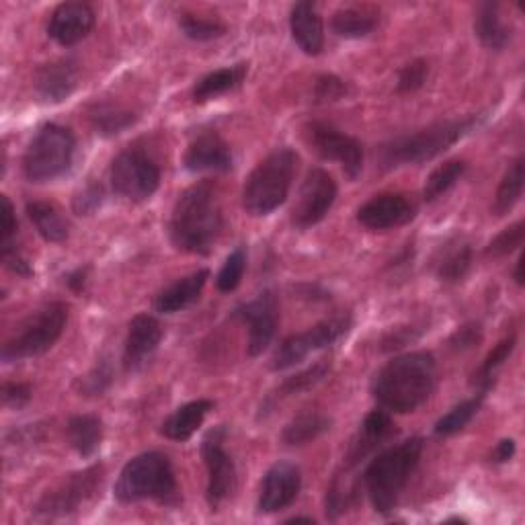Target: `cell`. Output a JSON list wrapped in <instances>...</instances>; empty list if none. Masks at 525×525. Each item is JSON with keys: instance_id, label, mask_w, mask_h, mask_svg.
I'll return each mask as SVG.
<instances>
[{"instance_id": "cell-53", "label": "cell", "mask_w": 525, "mask_h": 525, "mask_svg": "<svg viewBox=\"0 0 525 525\" xmlns=\"http://www.w3.org/2000/svg\"><path fill=\"white\" fill-rule=\"evenodd\" d=\"M515 281H517V286H523V257L517 261V267H515Z\"/></svg>"}, {"instance_id": "cell-42", "label": "cell", "mask_w": 525, "mask_h": 525, "mask_svg": "<svg viewBox=\"0 0 525 525\" xmlns=\"http://www.w3.org/2000/svg\"><path fill=\"white\" fill-rule=\"evenodd\" d=\"M429 76V64L425 60H413L398 72V93H415L419 91Z\"/></svg>"}, {"instance_id": "cell-24", "label": "cell", "mask_w": 525, "mask_h": 525, "mask_svg": "<svg viewBox=\"0 0 525 525\" xmlns=\"http://www.w3.org/2000/svg\"><path fill=\"white\" fill-rule=\"evenodd\" d=\"M394 431V423L386 411H372L361 423V431L357 439L351 443V448L347 452V466L359 464L366 458L376 446H380V441H384L390 433Z\"/></svg>"}, {"instance_id": "cell-20", "label": "cell", "mask_w": 525, "mask_h": 525, "mask_svg": "<svg viewBox=\"0 0 525 525\" xmlns=\"http://www.w3.org/2000/svg\"><path fill=\"white\" fill-rule=\"evenodd\" d=\"M78 85V64L62 58L44 64L35 74V93L44 103H62Z\"/></svg>"}, {"instance_id": "cell-32", "label": "cell", "mask_w": 525, "mask_h": 525, "mask_svg": "<svg viewBox=\"0 0 525 525\" xmlns=\"http://www.w3.org/2000/svg\"><path fill=\"white\" fill-rule=\"evenodd\" d=\"M329 429H331V419L327 415H322L318 411H306L286 425L284 433H281V441L292 448L306 446V443L314 441Z\"/></svg>"}, {"instance_id": "cell-17", "label": "cell", "mask_w": 525, "mask_h": 525, "mask_svg": "<svg viewBox=\"0 0 525 525\" xmlns=\"http://www.w3.org/2000/svg\"><path fill=\"white\" fill-rule=\"evenodd\" d=\"M415 218V206L402 193H382L372 197L357 212V222L368 230H390L405 226Z\"/></svg>"}, {"instance_id": "cell-34", "label": "cell", "mask_w": 525, "mask_h": 525, "mask_svg": "<svg viewBox=\"0 0 525 525\" xmlns=\"http://www.w3.org/2000/svg\"><path fill=\"white\" fill-rule=\"evenodd\" d=\"M523 179H525V158L519 156L515 163L507 169L493 201V214L497 218L509 214L523 193Z\"/></svg>"}, {"instance_id": "cell-13", "label": "cell", "mask_w": 525, "mask_h": 525, "mask_svg": "<svg viewBox=\"0 0 525 525\" xmlns=\"http://www.w3.org/2000/svg\"><path fill=\"white\" fill-rule=\"evenodd\" d=\"M308 144L325 160H337L341 163L345 175L353 181L363 171V146L357 138L343 134L341 130L322 124V121H312L306 126Z\"/></svg>"}, {"instance_id": "cell-11", "label": "cell", "mask_w": 525, "mask_h": 525, "mask_svg": "<svg viewBox=\"0 0 525 525\" xmlns=\"http://www.w3.org/2000/svg\"><path fill=\"white\" fill-rule=\"evenodd\" d=\"M111 185L115 193L130 201H146L160 185V171L146 152L130 148L115 156L111 165Z\"/></svg>"}, {"instance_id": "cell-30", "label": "cell", "mask_w": 525, "mask_h": 525, "mask_svg": "<svg viewBox=\"0 0 525 525\" xmlns=\"http://www.w3.org/2000/svg\"><path fill=\"white\" fill-rule=\"evenodd\" d=\"M333 31L345 39L366 37L378 27V11L372 7H345L333 15Z\"/></svg>"}, {"instance_id": "cell-54", "label": "cell", "mask_w": 525, "mask_h": 525, "mask_svg": "<svg viewBox=\"0 0 525 525\" xmlns=\"http://www.w3.org/2000/svg\"><path fill=\"white\" fill-rule=\"evenodd\" d=\"M296 521H308V523H314L312 517H294V519H290L288 523H296Z\"/></svg>"}, {"instance_id": "cell-40", "label": "cell", "mask_w": 525, "mask_h": 525, "mask_svg": "<svg viewBox=\"0 0 525 525\" xmlns=\"http://www.w3.org/2000/svg\"><path fill=\"white\" fill-rule=\"evenodd\" d=\"M179 27L193 42H210V39H218L226 33V25L218 19H206L197 15H183Z\"/></svg>"}, {"instance_id": "cell-46", "label": "cell", "mask_w": 525, "mask_h": 525, "mask_svg": "<svg viewBox=\"0 0 525 525\" xmlns=\"http://www.w3.org/2000/svg\"><path fill=\"white\" fill-rule=\"evenodd\" d=\"M347 93V85L337 76H320L314 87V101L316 103H327L337 101Z\"/></svg>"}, {"instance_id": "cell-22", "label": "cell", "mask_w": 525, "mask_h": 525, "mask_svg": "<svg viewBox=\"0 0 525 525\" xmlns=\"http://www.w3.org/2000/svg\"><path fill=\"white\" fill-rule=\"evenodd\" d=\"M290 29L298 48L308 56H318L325 48V27L314 3H298L290 15Z\"/></svg>"}, {"instance_id": "cell-26", "label": "cell", "mask_w": 525, "mask_h": 525, "mask_svg": "<svg viewBox=\"0 0 525 525\" xmlns=\"http://www.w3.org/2000/svg\"><path fill=\"white\" fill-rule=\"evenodd\" d=\"M214 409L212 400H193L177 409L163 425H160V433L167 439L173 441H187L199 427L204 423L206 415Z\"/></svg>"}, {"instance_id": "cell-43", "label": "cell", "mask_w": 525, "mask_h": 525, "mask_svg": "<svg viewBox=\"0 0 525 525\" xmlns=\"http://www.w3.org/2000/svg\"><path fill=\"white\" fill-rule=\"evenodd\" d=\"M15 234H17V218L15 208L7 195L0 197V251L15 247Z\"/></svg>"}, {"instance_id": "cell-38", "label": "cell", "mask_w": 525, "mask_h": 525, "mask_svg": "<svg viewBox=\"0 0 525 525\" xmlns=\"http://www.w3.org/2000/svg\"><path fill=\"white\" fill-rule=\"evenodd\" d=\"M329 370H331V361L322 359V361L314 363L312 368H308V370H304V372L288 378L284 384L279 386V390H277L279 394H277V396L286 398V396H294V394L306 392V390L314 388L318 382L325 380V376L329 374Z\"/></svg>"}, {"instance_id": "cell-37", "label": "cell", "mask_w": 525, "mask_h": 525, "mask_svg": "<svg viewBox=\"0 0 525 525\" xmlns=\"http://www.w3.org/2000/svg\"><path fill=\"white\" fill-rule=\"evenodd\" d=\"M513 349H515V335H509V337H505V339L487 355V359L482 361L480 370L474 374V384L478 386L480 392L487 394V392L493 388V384H495V372L509 359V355L513 353Z\"/></svg>"}, {"instance_id": "cell-16", "label": "cell", "mask_w": 525, "mask_h": 525, "mask_svg": "<svg viewBox=\"0 0 525 525\" xmlns=\"http://www.w3.org/2000/svg\"><path fill=\"white\" fill-rule=\"evenodd\" d=\"M302 489V474L300 468L292 462H277L273 464L261 482L259 493V511L261 513H277L290 507Z\"/></svg>"}, {"instance_id": "cell-29", "label": "cell", "mask_w": 525, "mask_h": 525, "mask_svg": "<svg viewBox=\"0 0 525 525\" xmlns=\"http://www.w3.org/2000/svg\"><path fill=\"white\" fill-rule=\"evenodd\" d=\"M27 216L44 240L64 242L68 238V224L56 204H50V201H29Z\"/></svg>"}, {"instance_id": "cell-39", "label": "cell", "mask_w": 525, "mask_h": 525, "mask_svg": "<svg viewBox=\"0 0 525 525\" xmlns=\"http://www.w3.org/2000/svg\"><path fill=\"white\" fill-rule=\"evenodd\" d=\"M245 269H247V251H245V247H238L228 255L226 263L222 265V269L218 273V279H216L218 290L224 294L234 292L240 286L242 275H245Z\"/></svg>"}, {"instance_id": "cell-48", "label": "cell", "mask_w": 525, "mask_h": 525, "mask_svg": "<svg viewBox=\"0 0 525 525\" xmlns=\"http://www.w3.org/2000/svg\"><path fill=\"white\" fill-rule=\"evenodd\" d=\"M31 400V386L25 382H5L3 386V402L5 407L21 409Z\"/></svg>"}, {"instance_id": "cell-36", "label": "cell", "mask_w": 525, "mask_h": 525, "mask_svg": "<svg viewBox=\"0 0 525 525\" xmlns=\"http://www.w3.org/2000/svg\"><path fill=\"white\" fill-rule=\"evenodd\" d=\"M466 173V163L464 160H448V163L439 165L425 183L423 189V197L425 201H435L437 197H441L448 189H452Z\"/></svg>"}, {"instance_id": "cell-3", "label": "cell", "mask_w": 525, "mask_h": 525, "mask_svg": "<svg viewBox=\"0 0 525 525\" xmlns=\"http://www.w3.org/2000/svg\"><path fill=\"white\" fill-rule=\"evenodd\" d=\"M484 113L468 115L462 119L437 121L415 134L398 136L380 148V163L384 169H396L402 165L429 163L435 156L450 150L456 142L468 136L484 121Z\"/></svg>"}, {"instance_id": "cell-47", "label": "cell", "mask_w": 525, "mask_h": 525, "mask_svg": "<svg viewBox=\"0 0 525 525\" xmlns=\"http://www.w3.org/2000/svg\"><path fill=\"white\" fill-rule=\"evenodd\" d=\"M480 343H482V329H480V325H476V322H470V325L460 327L450 337V347L454 351H468Z\"/></svg>"}, {"instance_id": "cell-15", "label": "cell", "mask_w": 525, "mask_h": 525, "mask_svg": "<svg viewBox=\"0 0 525 525\" xmlns=\"http://www.w3.org/2000/svg\"><path fill=\"white\" fill-rule=\"evenodd\" d=\"M245 325H249V345L251 357L261 355L275 337L277 331V298L271 290L259 294L253 302L242 304L234 312Z\"/></svg>"}, {"instance_id": "cell-9", "label": "cell", "mask_w": 525, "mask_h": 525, "mask_svg": "<svg viewBox=\"0 0 525 525\" xmlns=\"http://www.w3.org/2000/svg\"><path fill=\"white\" fill-rule=\"evenodd\" d=\"M105 470L101 464H95L91 468H85L83 472H74L68 478H64L54 491L44 495L33 509L35 519H60L74 515L80 511V507L93 501L103 487Z\"/></svg>"}, {"instance_id": "cell-45", "label": "cell", "mask_w": 525, "mask_h": 525, "mask_svg": "<svg viewBox=\"0 0 525 525\" xmlns=\"http://www.w3.org/2000/svg\"><path fill=\"white\" fill-rule=\"evenodd\" d=\"M111 378H113V374H111L109 361H101L89 376L80 380V392L87 394V396H101L109 388Z\"/></svg>"}, {"instance_id": "cell-21", "label": "cell", "mask_w": 525, "mask_h": 525, "mask_svg": "<svg viewBox=\"0 0 525 525\" xmlns=\"http://www.w3.org/2000/svg\"><path fill=\"white\" fill-rule=\"evenodd\" d=\"M183 163L191 173H228L232 169V152L216 132H206L191 142Z\"/></svg>"}, {"instance_id": "cell-50", "label": "cell", "mask_w": 525, "mask_h": 525, "mask_svg": "<svg viewBox=\"0 0 525 525\" xmlns=\"http://www.w3.org/2000/svg\"><path fill=\"white\" fill-rule=\"evenodd\" d=\"M415 333V329L411 327H402V329H396V331H392L386 339H384V349L388 351V349H400V347H405L409 341H415L419 335H413Z\"/></svg>"}, {"instance_id": "cell-6", "label": "cell", "mask_w": 525, "mask_h": 525, "mask_svg": "<svg viewBox=\"0 0 525 525\" xmlns=\"http://www.w3.org/2000/svg\"><path fill=\"white\" fill-rule=\"evenodd\" d=\"M298 154L292 148H277L255 167L242 189V208L251 216L275 212L292 189Z\"/></svg>"}, {"instance_id": "cell-4", "label": "cell", "mask_w": 525, "mask_h": 525, "mask_svg": "<svg viewBox=\"0 0 525 525\" xmlns=\"http://www.w3.org/2000/svg\"><path fill=\"white\" fill-rule=\"evenodd\" d=\"M421 452V437L407 439L382 452L363 472V484H366L368 497L380 515H388L398 505L402 491L407 489L413 472L419 466Z\"/></svg>"}, {"instance_id": "cell-14", "label": "cell", "mask_w": 525, "mask_h": 525, "mask_svg": "<svg viewBox=\"0 0 525 525\" xmlns=\"http://www.w3.org/2000/svg\"><path fill=\"white\" fill-rule=\"evenodd\" d=\"M337 199V183L325 169H312L298 193L292 208V222L296 228H310L325 220Z\"/></svg>"}, {"instance_id": "cell-44", "label": "cell", "mask_w": 525, "mask_h": 525, "mask_svg": "<svg viewBox=\"0 0 525 525\" xmlns=\"http://www.w3.org/2000/svg\"><path fill=\"white\" fill-rule=\"evenodd\" d=\"M103 204V187L99 183H89L80 189L72 201V208L78 216H91Z\"/></svg>"}, {"instance_id": "cell-5", "label": "cell", "mask_w": 525, "mask_h": 525, "mask_svg": "<svg viewBox=\"0 0 525 525\" xmlns=\"http://www.w3.org/2000/svg\"><path fill=\"white\" fill-rule=\"evenodd\" d=\"M115 499L124 505L146 499L177 503L179 487L169 456L146 452L130 460L115 482Z\"/></svg>"}, {"instance_id": "cell-35", "label": "cell", "mask_w": 525, "mask_h": 525, "mask_svg": "<svg viewBox=\"0 0 525 525\" xmlns=\"http://www.w3.org/2000/svg\"><path fill=\"white\" fill-rule=\"evenodd\" d=\"M484 396H487V394L478 392V396L460 402V405L454 407L448 415H443L435 423V435L437 437H450V435H456L458 431H462L478 415Z\"/></svg>"}, {"instance_id": "cell-19", "label": "cell", "mask_w": 525, "mask_h": 525, "mask_svg": "<svg viewBox=\"0 0 525 525\" xmlns=\"http://www.w3.org/2000/svg\"><path fill=\"white\" fill-rule=\"evenodd\" d=\"M95 27V11L87 3H64L60 5L48 25V35L60 46H74L91 33Z\"/></svg>"}, {"instance_id": "cell-12", "label": "cell", "mask_w": 525, "mask_h": 525, "mask_svg": "<svg viewBox=\"0 0 525 525\" xmlns=\"http://www.w3.org/2000/svg\"><path fill=\"white\" fill-rule=\"evenodd\" d=\"M224 439H226V427H214L204 441H201V458L208 468V503L212 511H216L232 493L236 487V466L230 454L224 450Z\"/></svg>"}, {"instance_id": "cell-28", "label": "cell", "mask_w": 525, "mask_h": 525, "mask_svg": "<svg viewBox=\"0 0 525 525\" xmlns=\"http://www.w3.org/2000/svg\"><path fill=\"white\" fill-rule=\"evenodd\" d=\"M247 76V64H236L230 68H220L201 80H197L193 87V101L204 103L210 101L222 93H228L242 85V80Z\"/></svg>"}, {"instance_id": "cell-8", "label": "cell", "mask_w": 525, "mask_h": 525, "mask_svg": "<svg viewBox=\"0 0 525 525\" xmlns=\"http://www.w3.org/2000/svg\"><path fill=\"white\" fill-rule=\"evenodd\" d=\"M76 138L58 124H48L37 132L23 156V173L31 183H48L62 177L74 160Z\"/></svg>"}, {"instance_id": "cell-1", "label": "cell", "mask_w": 525, "mask_h": 525, "mask_svg": "<svg viewBox=\"0 0 525 525\" xmlns=\"http://www.w3.org/2000/svg\"><path fill=\"white\" fill-rule=\"evenodd\" d=\"M437 380L435 357L427 351L398 355L374 376L372 396L384 411L413 413L433 394Z\"/></svg>"}, {"instance_id": "cell-27", "label": "cell", "mask_w": 525, "mask_h": 525, "mask_svg": "<svg viewBox=\"0 0 525 525\" xmlns=\"http://www.w3.org/2000/svg\"><path fill=\"white\" fill-rule=\"evenodd\" d=\"M68 443L83 458H91L103 441V423L95 415H74L66 425Z\"/></svg>"}, {"instance_id": "cell-41", "label": "cell", "mask_w": 525, "mask_h": 525, "mask_svg": "<svg viewBox=\"0 0 525 525\" xmlns=\"http://www.w3.org/2000/svg\"><path fill=\"white\" fill-rule=\"evenodd\" d=\"M523 238H525V222L519 220L493 238V242L487 249V255L489 257H507L523 245Z\"/></svg>"}, {"instance_id": "cell-33", "label": "cell", "mask_w": 525, "mask_h": 525, "mask_svg": "<svg viewBox=\"0 0 525 525\" xmlns=\"http://www.w3.org/2000/svg\"><path fill=\"white\" fill-rule=\"evenodd\" d=\"M89 119H91L95 132L105 138L121 134L136 121L132 111L119 107V105H113V103H95L89 111Z\"/></svg>"}, {"instance_id": "cell-7", "label": "cell", "mask_w": 525, "mask_h": 525, "mask_svg": "<svg viewBox=\"0 0 525 525\" xmlns=\"http://www.w3.org/2000/svg\"><path fill=\"white\" fill-rule=\"evenodd\" d=\"M66 322H68L66 304L62 302L46 304L44 308L35 310L21 322L19 331L3 345V353H0V357H3L5 363H15L29 357L44 355L62 337Z\"/></svg>"}, {"instance_id": "cell-2", "label": "cell", "mask_w": 525, "mask_h": 525, "mask_svg": "<svg viewBox=\"0 0 525 525\" xmlns=\"http://www.w3.org/2000/svg\"><path fill=\"white\" fill-rule=\"evenodd\" d=\"M224 228L218 189L201 181L185 189L173 208L169 234L173 245L191 255H208Z\"/></svg>"}, {"instance_id": "cell-25", "label": "cell", "mask_w": 525, "mask_h": 525, "mask_svg": "<svg viewBox=\"0 0 525 525\" xmlns=\"http://www.w3.org/2000/svg\"><path fill=\"white\" fill-rule=\"evenodd\" d=\"M474 31L480 39V44L489 50L501 52L509 44L511 29L503 23L501 5L499 3H482L476 9Z\"/></svg>"}, {"instance_id": "cell-23", "label": "cell", "mask_w": 525, "mask_h": 525, "mask_svg": "<svg viewBox=\"0 0 525 525\" xmlns=\"http://www.w3.org/2000/svg\"><path fill=\"white\" fill-rule=\"evenodd\" d=\"M208 279H210V271L199 269V271L175 281L173 286L165 288L156 296V300H154L156 312H160V314L181 312L183 308H187L189 304H193L199 298L201 290H204L208 284Z\"/></svg>"}, {"instance_id": "cell-52", "label": "cell", "mask_w": 525, "mask_h": 525, "mask_svg": "<svg viewBox=\"0 0 525 525\" xmlns=\"http://www.w3.org/2000/svg\"><path fill=\"white\" fill-rule=\"evenodd\" d=\"M515 456V441L513 439H503L497 443V448L493 452V462L495 464H505Z\"/></svg>"}, {"instance_id": "cell-10", "label": "cell", "mask_w": 525, "mask_h": 525, "mask_svg": "<svg viewBox=\"0 0 525 525\" xmlns=\"http://www.w3.org/2000/svg\"><path fill=\"white\" fill-rule=\"evenodd\" d=\"M349 329H351V316L339 314V316L318 322V325L310 327L304 333L290 335L275 351L271 368L275 372L288 370L296 366V363H300L304 357H308L310 353L337 343Z\"/></svg>"}, {"instance_id": "cell-49", "label": "cell", "mask_w": 525, "mask_h": 525, "mask_svg": "<svg viewBox=\"0 0 525 525\" xmlns=\"http://www.w3.org/2000/svg\"><path fill=\"white\" fill-rule=\"evenodd\" d=\"M0 259H3V263L7 265V269H11L13 273L21 275V277H29L33 273L29 261L19 253L17 247H9V249H3L0 251Z\"/></svg>"}, {"instance_id": "cell-18", "label": "cell", "mask_w": 525, "mask_h": 525, "mask_svg": "<svg viewBox=\"0 0 525 525\" xmlns=\"http://www.w3.org/2000/svg\"><path fill=\"white\" fill-rule=\"evenodd\" d=\"M160 341H163V327L150 314H138L132 318L126 347H124V368L126 372H138L156 353Z\"/></svg>"}, {"instance_id": "cell-31", "label": "cell", "mask_w": 525, "mask_h": 525, "mask_svg": "<svg viewBox=\"0 0 525 525\" xmlns=\"http://www.w3.org/2000/svg\"><path fill=\"white\" fill-rule=\"evenodd\" d=\"M472 267V247L468 242H452V245L443 247L439 259L435 261V273L446 284H458L466 277Z\"/></svg>"}, {"instance_id": "cell-51", "label": "cell", "mask_w": 525, "mask_h": 525, "mask_svg": "<svg viewBox=\"0 0 525 525\" xmlns=\"http://www.w3.org/2000/svg\"><path fill=\"white\" fill-rule=\"evenodd\" d=\"M87 277H89V267H78L76 271H72L68 277H66V284L72 292L80 294L85 290L87 286Z\"/></svg>"}]
</instances>
